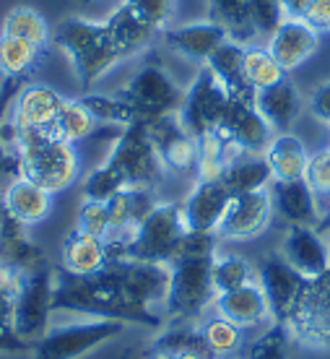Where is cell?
Instances as JSON below:
<instances>
[{
	"label": "cell",
	"instance_id": "33",
	"mask_svg": "<svg viewBox=\"0 0 330 359\" xmlns=\"http://www.w3.org/2000/svg\"><path fill=\"white\" fill-rule=\"evenodd\" d=\"M97 117L91 115L89 107L81 99H65L63 109L57 115V123L53 126L50 133L60 141H68V144H81V141H86L97 133Z\"/></svg>",
	"mask_w": 330,
	"mask_h": 359
},
{
	"label": "cell",
	"instance_id": "8",
	"mask_svg": "<svg viewBox=\"0 0 330 359\" xmlns=\"http://www.w3.org/2000/svg\"><path fill=\"white\" fill-rule=\"evenodd\" d=\"M185 232H188V222H185L182 206L159 201L130 237V245H128L130 261L170 263L174 245Z\"/></svg>",
	"mask_w": 330,
	"mask_h": 359
},
{
	"label": "cell",
	"instance_id": "39",
	"mask_svg": "<svg viewBox=\"0 0 330 359\" xmlns=\"http://www.w3.org/2000/svg\"><path fill=\"white\" fill-rule=\"evenodd\" d=\"M159 159L167 172H190L198 164V138L182 130L159 149Z\"/></svg>",
	"mask_w": 330,
	"mask_h": 359
},
{
	"label": "cell",
	"instance_id": "22",
	"mask_svg": "<svg viewBox=\"0 0 330 359\" xmlns=\"http://www.w3.org/2000/svg\"><path fill=\"white\" fill-rule=\"evenodd\" d=\"M53 193L36 185L27 177H13L0 193V206L6 208L18 224L29 226L42 224L47 216L53 214Z\"/></svg>",
	"mask_w": 330,
	"mask_h": 359
},
{
	"label": "cell",
	"instance_id": "43",
	"mask_svg": "<svg viewBox=\"0 0 330 359\" xmlns=\"http://www.w3.org/2000/svg\"><path fill=\"white\" fill-rule=\"evenodd\" d=\"M250 13L260 36H270L286 18L281 0H250Z\"/></svg>",
	"mask_w": 330,
	"mask_h": 359
},
{
	"label": "cell",
	"instance_id": "25",
	"mask_svg": "<svg viewBox=\"0 0 330 359\" xmlns=\"http://www.w3.org/2000/svg\"><path fill=\"white\" fill-rule=\"evenodd\" d=\"M266 162L270 167L273 182H289V180H304L307 175V164H310V151L299 135L291 130L276 133L270 138L266 149Z\"/></svg>",
	"mask_w": 330,
	"mask_h": 359
},
{
	"label": "cell",
	"instance_id": "13",
	"mask_svg": "<svg viewBox=\"0 0 330 359\" xmlns=\"http://www.w3.org/2000/svg\"><path fill=\"white\" fill-rule=\"evenodd\" d=\"M219 133L226 135L245 154H266L270 138L276 135L255 107V91L229 94V104H226Z\"/></svg>",
	"mask_w": 330,
	"mask_h": 359
},
{
	"label": "cell",
	"instance_id": "42",
	"mask_svg": "<svg viewBox=\"0 0 330 359\" xmlns=\"http://www.w3.org/2000/svg\"><path fill=\"white\" fill-rule=\"evenodd\" d=\"M289 333L281 325H270L250 344L247 359H289Z\"/></svg>",
	"mask_w": 330,
	"mask_h": 359
},
{
	"label": "cell",
	"instance_id": "40",
	"mask_svg": "<svg viewBox=\"0 0 330 359\" xmlns=\"http://www.w3.org/2000/svg\"><path fill=\"white\" fill-rule=\"evenodd\" d=\"M76 229L99 240H107L109 237V208L102 201H81L78 216H76Z\"/></svg>",
	"mask_w": 330,
	"mask_h": 359
},
{
	"label": "cell",
	"instance_id": "4",
	"mask_svg": "<svg viewBox=\"0 0 330 359\" xmlns=\"http://www.w3.org/2000/svg\"><path fill=\"white\" fill-rule=\"evenodd\" d=\"M125 331L123 320L115 318H86L71 323L50 325V331L32 346V359H81Z\"/></svg>",
	"mask_w": 330,
	"mask_h": 359
},
{
	"label": "cell",
	"instance_id": "26",
	"mask_svg": "<svg viewBox=\"0 0 330 359\" xmlns=\"http://www.w3.org/2000/svg\"><path fill=\"white\" fill-rule=\"evenodd\" d=\"M104 27H107L112 42H115V47L120 50V55H123V60L135 53H141V50H146V47L161 34L151 24H146L143 18L135 16L125 3L104 21Z\"/></svg>",
	"mask_w": 330,
	"mask_h": 359
},
{
	"label": "cell",
	"instance_id": "27",
	"mask_svg": "<svg viewBox=\"0 0 330 359\" xmlns=\"http://www.w3.org/2000/svg\"><path fill=\"white\" fill-rule=\"evenodd\" d=\"M221 182L229 188L232 196H242V193H258V190H268L273 182L270 167H268L263 154H237L226 172H224Z\"/></svg>",
	"mask_w": 330,
	"mask_h": 359
},
{
	"label": "cell",
	"instance_id": "51",
	"mask_svg": "<svg viewBox=\"0 0 330 359\" xmlns=\"http://www.w3.org/2000/svg\"><path fill=\"white\" fill-rule=\"evenodd\" d=\"M328 201H330V198H328Z\"/></svg>",
	"mask_w": 330,
	"mask_h": 359
},
{
	"label": "cell",
	"instance_id": "10",
	"mask_svg": "<svg viewBox=\"0 0 330 359\" xmlns=\"http://www.w3.org/2000/svg\"><path fill=\"white\" fill-rule=\"evenodd\" d=\"M291 341L330 349V271L310 278L294 315L281 325Z\"/></svg>",
	"mask_w": 330,
	"mask_h": 359
},
{
	"label": "cell",
	"instance_id": "50",
	"mask_svg": "<svg viewBox=\"0 0 330 359\" xmlns=\"http://www.w3.org/2000/svg\"><path fill=\"white\" fill-rule=\"evenodd\" d=\"M6 83H8V79H6L3 73H0V91H6Z\"/></svg>",
	"mask_w": 330,
	"mask_h": 359
},
{
	"label": "cell",
	"instance_id": "2",
	"mask_svg": "<svg viewBox=\"0 0 330 359\" xmlns=\"http://www.w3.org/2000/svg\"><path fill=\"white\" fill-rule=\"evenodd\" d=\"M53 45L68 55L81 86L86 89L104 79L117 63H123V55L112 42L107 27L86 18H65L53 32Z\"/></svg>",
	"mask_w": 330,
	"mask_h": 359
},
{
	"label": "cell",
	"instance_id": "23",
	"mask_svg": "<svg viewBox=\"0 0 330 359\" xmlns=\"http://www.w3.org/2000/svg\"><path fill=\"white\" fill-rule=\"evenodd\" d=\"M109 248L104 240L73 229L60 248V269L65 276L91 278L109 266Z\"/></svg>",
	"mask_w": 330,
	"mask_h": 359
},
{
	"label": "cell",
	"instance_id": "18",
	"mask_svg": "<svg viewBox=\"0 0 330 359\" xmlns=\"http://www.w3.org/2000/svg\"><path fill=\"white\" fill-rule=\"evenodd\" d=\"M278 252L304 278H317L330 271L328 240L317 232V226H286Z\"/></svg>",
	"mask_w": 330,
	"mask_h": 359
},
{
	"label": "cell",
	"instance_id": "5",
	"mask_svg": "<svg viewBox=\"0 0 330 359\" xmlns=\"http://www.w3.org/2000/svg\"><path fill=\"white\" fill-rule=\"evenodd\" d=\"M109 266L115 271L117 289L133 318L153 320V310H164V299L170 292V263L120 261Z\"/></svg>",
	"mask_w": 330,
	"mask_h": 359
},
{
	"label": "cell",
	"instance_id": "35",
	"mask_svg": "<svg viewBox=\"0 0 330 359\" xmlns=\"http://www.w3.org/2000/svg\"><path fill=\"white\" fill-rule=\"evenodd\" d=\"M286 79V71L263 45H247L245 50V83L252 91H263L268 86Z\"/></svg>",
	"mask_w": 330,
	"mask_h": 359
},
{
	"label": "cell",
	"instance_id": "45",
	"mask_svg": "<svg viewBox=\"0 0 330 359\" xmlns=\"http://www.w3.org/2000/svg\"><path fill=\"white\" fill-rule=\"evenodd\" d=\"M310 112H312L317 120H322V123L330 126V81L320 83V86L312 91V97H310Z\"/></svg>",
	"mask_w": 330,
	"mask_h": 359
},
{
	"label": "cell",
	"instance_id": "19",
	"mask_svg": "<svg viewBox=\"0 0 330 359\" xmlns=\"http://www.w3.org/2000/svg\"><path fill=\"white\" fill-rule=\"evenodd\" d=\"M161 39H164V45L170 47L172 53L182 55L185 60L205 65L208 57L229 39V34H226V29L219 21L208 18V21H193V24L164 29Z\"/></svg>",
	"mask_w": 330,
	"mask_h": 359
},
{
	"label": "cell",
	"instance_id": "3",
	"mask_svg": "<svg viewBox=\"0 0 330 359\" xmlns=\"http://www.w3.org/2000/svg\"><path fill=\"white\" fill-rule=\"evenodd\" d=\"M211 261H179L170 266L164 315L172 323H200L208 310H214L216 289L211 278Z\"/></svg>",
	"mask_w": 330,
	"mask_h": 359
},
{
	"label": "cell",
	"instance_id": "37",
	"mask_svg": "<svg viewBox=\"0 0 330 359\" xmlns=\"http://www.w3.org/2000/svg\"><path fill=\"white\" fill-rule=\"evenodd\" d=\"M81 102L89 107V112L97 117L99 126H117V128H128L135 123V115L130 104L120 97H109V94H86L81 97Z\"/></svg>",
	"mask_w": 330,
	"mask_h": 359
},
{
	"label": "cell",
	"instance_id": "15",
	"mask_svg": "<svg viewBox=\"0 0 330 359\" xmlns=\"http://www.w3.org/2000/svg\"><path fill=\"white\" fill-rule=\"evenodd\" d=\"M65 97L47 83H24L11 99L8 115L21 130H53Z\"/></svg>",
	"mask_w": 330,
	"mask_h": 359
},
{
	"label": "cell",
	"instance_id": "44",
	"mask_svg": "<svg viewBox=\"0 0 330 359\" xmlns=\"http://www.w3.org/2000/svg\"><path fill=\"white\" fill-rule=\"evenodd\" d=\"M304 180L312 185V190L320 198H330V146L310 154V164H307Z\"/></svg>",
	"mask_w": 330,
	"mask_h": 359
},
{
	"label": "cell",
	"instance_id": "41",
	"mask_svg": "<svg viewBox=\"0 0 330 359\" xmlns=\"http://www.w3.org/2000/svg\"><path fill=\"white\" fill-rule=\"evenodd\" d=\"M125 6L146 24H151L156 32H164L172 27L177 0H125Z\"/></svg>",
	"mask_w": 330,
	"mask_h": 359
},
{
	"label": "cell",
	"instance_id": "6",
	"mask_svg": "<svg viewBox=\"0 0 330 359\" xmlns=\"http://www.w3.org/2000/svg\"><path fill=\"white\" fill-rule=\"evenodd\" d=\"M135 115V123H149L164 115H177L185 99V89L179 86L164 65H143L120 91Z\"/></svg>",
	"mask_w": 330,
	"mask_h": 359
},
{
	"label": "cell",
	"instance_id": "9",
	"mask_svg": "<svg viewBox=\"0 0 330 359\" xmlns=\"http://www.w3.org/2000/svg\"><path fill=\"white\" fill-rule=\"evenodd\" d=\"M55 318V276L53 271H36L21 281L13 302V333L34 346L53 325Z\"/></svg>",
	"mask_w": 330,
	"mask_h": 359
},
{
	"label": "cell",
	"instance_id": "31",
	"mask_svg": "<svg viewBox=\"0 0 330 359\" xmlns=\"http://www.w3.org/2000/svg\"><path fill=\"white\" fill-rule=\"evenodd\" d=\"M42 47L11 34H0V73L8 81H21L34 71L42 60Z\"/></svg>",
	"mask_w": 330,
	"mask_h": 359
},
{
	"label": "cell",
	"instance_id": "24",
	"mask_svg": "<svg viewBox=\"0 0 330 359\" xmlns=\"http://www.w3.org/2000/svg\"><path fill=\"white\" fill-rule=\"evenodd\" d=\"M255 107L266 117L268 126L273 128V133H286L296 123V117L302 115L304 102L296 83L286 76L273 86L255 91Z\"/></svg>",
	"mask_w": 330,
	"mask_h": 359
},
{
	"label": "cell",
	"instance_id": "30",
	"mask_svg": "<svg viewBox=\"0 0 330 359\" xmlns=\"http://www.w3.org/2000/svg\"><path fill=\"white\" fill-rule=\"evenodd\" d=\"M211 3V13L214 21H219L229 39L242 42V45H255L258 39V29L250 13V0H208Z\"/></svg>",
	"mask_w": 330,
	"mask_h": 359
},
{
	"label": "cell",
	"instance_id": "12",
	"mask_svg": "<svg viewBox=\"0 0 330 359\" xmlns=\"http://www.w3.org/2000/svg\"><path fill=\"white\" fill-rule=\"evenodd\" d=\"M255 281L266 292L270 313H273V323L284 325L294 315L310 278H304L299 271L291 269L281 252H273V255L263 258L260 266H255Z\"/></svg>",
	"mask_w": 330,
	"mask_h": 359
},
{
	"label": "cell",
	"instance_id": "11",
	"mask_svg": "<svg viewBox=\"0 0 330 359\" xmlns=\"http://www.w3.org/2000/svg\"><path fill=\"white\" fill-rule=\"evenodd\" d=\"M226 104H229L226 86L208 68H203L185 89V99H182L177 117L193 138H200V135L221 128Z\"/></svg>",
	"mask_w": 330,
	"mask_h": 359
},
{
	"label": "cell",
	"instance_id": "7",
	"mask_svg": "<svg viewBox=\"0 0 330 359\" xmlns=\"http://www.w3.org/2000/svg\"><path fill=\"white\" fill-rule=\"evenodd\" d=\"M107 162L125 177L128 188L156 190L161 177L167 175L159 159V151L153 149L143 123L123 128V133L117 135V141L109 149Z\"/></svg>",
	"mask_w": 330,
	"mask_h": 359
},
{
	"label": "cell",
	"instance_id": "38",
	"mask_svg": "<svg viewBox=\"0 0 330 359\" xmlns=\"http://www.w3.org/2000/svg\"><path fill=\"white\" fill-rule=\"evenodd\" d=\"M219 245H221V237L216 232L188 229V232L179 237V243L174 245L170 266L179 261H211L216 252H219Z\"/></svg>",
	"mask_w": 330,
	"mask_h": 359
},
{
	"label": "cell",
	"instance_id": "36",
	"mask_svg": "<svg viewBox=\"0 0 330 359\" xmlns=\"http://www.w3.org/2000/svg\"><path fill=\"white\" fill-rule=\"evenodd\" d=\"M125 188H128L125 177H123L109 162L97 164V167L83 177V182H81L83 198H86V201H102V203L112 201L117 193H123Z\"/></svg>",
	"mask_w": 330,
	"mask_h": 359
},
{
	"label": "cell",
	"instance_id": "47",
	"mask_svg": "<svg viewBox=\"0 0 330 359\" xmlns=\"http://www.w3.org/2000/svg\"><path fill=\"white\" fill-rule=\"evenodd\" d=\"M310 6H312V0H281L284 16H289V18H307Z\"/></svg>",
	"mask_w": 330,
	"mask_h": 359
},
{
	"label": "cell",
	"instance_id": "34",
	"mask_svg": "<svg viewBox=\"0 0 330 359\" xmlns=\"http://www.w3.org/2000/svg\"><path fill=\"white\" fill-rule=\"evenodd\" d=\"M211 278H214L216 294H226L232 289L255 281V266L240 252H216L211 261Z\"/></svg>",
	"mask_w": 330,
	"mask_h": 359
},
{
	"label": "cell",
	"instance_id": "21",
	"mask_svg": "<svg viewBox=\"0 0 330 359\" xmlns=\"http://www.w3.org/2000/svg\"><path fill=\"white\" fill-rule=\"evenodd\" d=\"M229 203H232V193H229V188L224 185L221 180H216V182L198 180L193 190L188 193V198L179 206H182L188 229L219 234V226H221L224 216H226Z\"/></svg>",
	"mask_w": 330,
	"mask_h": 359
},
{
	"label": "cell",
	"instance_id": "46",
	"mask_svg": "<svg viewBox=\"0 0 330 359\" xmlns=\"http://www.w3.org/2000/svg\"><path fill=\"white\" fill-rule=\"evenodd\" d=\"M13 177H18V159L0 146V193Z\"/></svg>",
	"mask_w": 330,
	"mask_h": 359
},
{
	"label": "cell",
	"instance_id": "28",
	"mask_svg": "<svg viewBox=\"0 0 330 359\" xmlns=\"http://www.w3.org/2000/svg\"><path fill=\"white\" fill-rule=\"evenodd\" d=\"M198 328H200V339H203V346L211 359L237 357L245 349V333L247 331H242L240 325L221 318V315L208 313L198 323Z\"/></svg>",
	"mask_w": 330,
	"mask_h": 359
},
{
	"label": "cell",
	"instance_id": "29",
	"mask_svg": "<svg viewBox=\"0 0 330 359\" xmlns=\"http://www.w3.org/2000/svg\"><path fill=\"white\" fill-rule=\"evenodd\" d=\"M245 50H247V45L234 42V39H226V42L208 57V63H205V68L226 86L229 94L252 91L250 86L245 83Z\"/></svg>",
	"mask_w": 330,
	"mask_h": 359
},
{
	"label": "cell",
	"instance_id": "20",
	"mask_svg": "<svg viewBox=\"0 0 330 359\" xmlns=\"http://www.w3.org/2000/svg\"><path fill=\"white\" fill-rule=\"evenodd\" d=\"M273 214L286 226H317L322 219L320 196L307 180H289V182H270Z\"/></svg>",
	"mask_w": 330,
	"mask_h": 359
},
{
	"label": "cell",
	"instance_id": "49",
	"mask_svg": "<svg viewBox=\"0 0 330 359\" xmlns=\"http://www.w3.org/2000/svg\"><path fill=\"white\" fill-rule=\"evenodd\" d=\"M174 357H177V359H208L203 351H177Z\"/></svg>",
	"mask_w": 330,
	"mask_h": 359
},
{
	"label": "cell",
	"instance_id": "17",
	"mask_svg": "<svg viewBox=\"0 0 330 359\" xmlns=\"http://www.w3.org/2000/svg\"><path fill=\"white\" fill-rule=\"evenodd\" d=\"M211 313L237 323L242 331H266L270 325H276L273 323L270 305H268V297L260 289L258 281H250V284L232 289L226 294H216Z\"/></svg>",
	"mask_w": 330,
	"mask_h": 359
},
{
	"label": "cell",
	"instance_id": "1",
	"mask_svg": "<svg viewBox=\"0 0 330 359\" xmlns=\"http://www.w3.org/2000/svg\"><path fill=\"white\" fill-rule=\"evenodd\" d=\"M18 175L50 193H63L81 177V154L76 144L55 138L50 130H21L16 149Z\"/></svg>",
	"mask_w": 330,
	"mask_h": 359
},
{
	"label": "cell",
	"instance_id": "48",
	"mask_svg": "<svg viewBox=\"0 0 330 359\" xmlns=\"http://www.w3.org/2000/svg\"><path fill=\"white\" fill-rule=\"evenodd\" d=\"M149 359H177V357H174V351H167V349H159V346H156V349L149 354Z\"/></svg>",
	"mask_w": 330,
	"mask_h": 359
},
{
	"label": "cell",
	"instance_id": "32",
	"mask_svg": "<svg viewBox=\"0 0 330 359\" xmlns=\"http://www.w3.org/2000/svg\"><path fill=\"white\" fill-rule=\"evenodd\" d=\"M0 34L27 39L32 45L42 47V50H47L50 42H53V32H50L47 18L36 8H32V6H16V8H11L8 13L3 16Z\"/></svg>",
	"mask_w": 330,
	"mask_h": 359
},
{
	"label": "cell",
	"instance_id": "16",
	"mask_svg": "<svg viewBox=\"0 0 330 359\" xmlns=\"http://www.w3.org/2000/svg\"><path fill=\"white\" fill-rule=\"evenodd\" d=\"M320 47V29H315L307 18L286 16L273 34L268 36V50L286 73L302 68Z\"/></svg>",
	"mask_w": 330,
	"mask_h": 359
},
{
	"label": "cell",
	"instance_id": "14",
	"mask_svg": "<svg viewBox=\"0 0 330 359\" xmlns=\"http://www.w3.org/2000/svg\"><path fill=\"white\" fill-rule=\"evenodd\" d=\"M273 198L270 188L258 190V193H242L232 196V203L226 208L219 237L226 243H247L266 232L273 222Z\"/></svg>",
	"mask_w": 330,
	"mask_h": 359
}]
</instances>
